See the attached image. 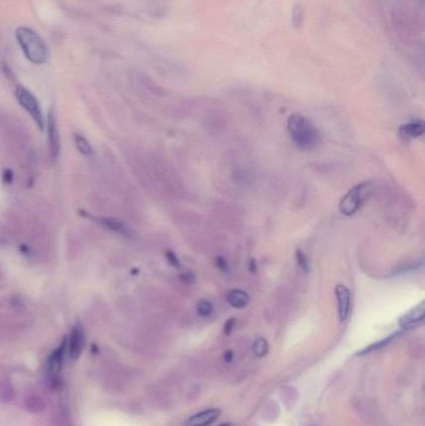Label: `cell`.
Segmentation results:
<instances>
[{
    "mask_svg": "<svg viewBox=\"0 0 425 426\" xmlns=\"http://www.w3.org/2000/svg\"><path fill=\"white\" fill-rule=\"evenodd\" d=\"M235 324H236V319H235V318H231V319H228L227 321H226L225 329H224L225 334H230L231 331H232V329H233V326H235Z\"/></svg>",
    "mask_w": 425,
    "mask_h": 426,
    "instance_id": "cell-22",
    "label": "cell"
},
{
    "mask_svg": "<svg viewBox=\"0 0 425 426\" xmlns=\"http://www.w3.org/2000/svg\"><path fill=\"white\" fill-rule=\"evenodd\" d=\"M84 346H85V333L81 324H75L74 328L70 331L69 336L66 338V349L72 359H79L81 355Z\"/></svg>",
    "mask_w": 425,
    "mask_h": 426,
    "instance_id": "cell-5",
    "label": "cell"
},
{
    "mask_svg": "<svg viewBox=\"0 0 425 426\" xmlns=\"http://www.w3.org/2000/svg\"><path fill=\"white\" fill-rule=\"evenodd\" d=\"M425 131L424 122L423 121H411L408 124L401 125L399 127V133L400 136H403L404 138H416L423 136Z\"/></svg>",
    "mask_w": 425,
    "mask_h": 426,
    "instance_id": "cell-12",
    "label": "cell"
},
{
    "mask_svg": "<svg viewBox=\"0 0 425 426\" xmlns=\"http://www.w3.org/2000/svg\"><path fill=\"white\" fill-rule=\"evenodd\" d=\"M15 35L29 61L34 64H44L48 60V46L36 31L30 28L20 27L18 28Z\"/></svg>",
    "mask_w": 425,
    "mask_h": 426,
    "instance_id": "cell-2",
    "label": "cell"
},
{
    "mask_svg": "<svg viewBox=\"0 0 425 426\" xmlns=\"http://www.w3.org/2000/svg\"><path fill=\"white\" fill-rule=\"evenodd\" d=\"M15 98H17L18 103L20 104L26 110L29 115L33 117L35 124L38 125L39 129L43 131L45 129V121H44L43 111H41L40 104H39L38 99L28 90L24 86H18L15 89Z\"/></svg>",
    "mask_w": 425,
    "mask_h": 426,
    "instance_id": "cell-4",
    "label": "cell"
},
{
    "mask_svg": "<svg viewBox=\"0 0 425 426\" xmlns=\"http://www.w3.org/2000/svg\"><path fill=\"white\" fill-rule=\"evenodd\" d=\"M395 336H397V334H393V335L388 336V338L383 339V340L378 342V343H375V344H372V346H369L368 348H366V349H364V350H362V352H359V355H363V354H368V353H371V352H374V350H378V349H380V348H384L385 346H388V344H389V343H390V342H392V340H393V339H394V338H395Z\"/></svg>",
    "mask_w": 425,
    "mask_h": 426,
    "instance_id": "cell-16",
    "label": "cell"
},
{
    "mask_svg": "<svg viewBox=\"0 0 425 426\" xmlns=\"http://www.w3.org/2000/svg\"><path fill=\"white\" fill-rule=\"evenodd\" d=\"M371 192V184L362 182L357 186L351 187L348 193H345L339 203V211L344 216H353L359 211V208L364 205L367 197Z\"/></svg>",
    "mask_w": 425,
    "mask_h": 426,
    "instance_id": "cell-3",
    "label": "cell"
},
{
    "mask_svg": "<svg viewBox=\"0 0 425 426\" xmlns=\"http://www.w3.org/2000/svg\"><path fill=\"white\" fill-rule=\"evenodd\" d=\"M3 181L7 185L12 184L13 182V172L10 169H5L4 174H3Z\"/></svg>",
    "mask_w": 425,
    "mask_h": 426,
    "instance_id": "cell-23",
    "label": "cell"
},
{
    "mask_svg": "<svg viewBox=\"0 0 425 426\" xmlns=\"http://www.w3.org/2000/svg\"><path fill=\"white\" fill-rule=\"evenodd\" d=\"M48 141H49V150L52 160H56L60 153V135L57 130L56 119H55L54 112L50 111L48 116Z\"/></svg>",
    "mask_w": 425,
    "mask_h": 426,
    "instance_id": "cell-9",
    "label": "cell"
},
{
    "mask_svg": "<svg viewBox=\"0 0 425 426\" xmlns=\"http://www.w3.org/2000/svg\"><path fill=\"white\" fill-rule=\"evenodd\" d=\"M256 261L254 260H251L250 261V272L251 273H256L257 272V265H256Z\"/></svg>",
    "mask_w": 425,
    "mask_h": 426,
    "instance_id": "cell-24",
    "label": "cell"
},
{
    "mask_svg": "<svg viewBox=\"0 0 425 426\" xmlns=\"http://www.w3.org/2000/svg\"><path fill=\"white\" fill-rule=\"evenodd\" d=\"M101 224L104 227H106L107 229L112 232H116L119 234H125L127 232V228L121 221H117L115 218H101L100 219Z\"/></svg>",
    "mask_w": 425,
    "mask_h": 426,
    "instance_id": "cell-14",
    "label": "cell"
},
{
    "mask_svg": "<svg viewBox=\"0 0 425 426\" xmlns=\"http://www.w3.org/2000/svg\"><path fill=\"white\" fill-rule=\"evenodd\" d=\"M66 352V338H65L62 343L51 353L48 359V363H46V369H48V374L50 379H56L57 375L61 372Z\"/></svg>",
    "mask_w": 425,
    "mask_h": 426,
    "instance_id": "cell-6",
    "label": "cell"
},
{
    "mask_svg": "<svg viewBox=\"0 0 425 426\" xmlns=\"http://www.w3.org/2000/svg\"><path fill=\"white\" fill-rule=\"evenodd\" d=\"M296 262H297L298 267H300V268L304 272V273H308L309 269H311L308 257H307L306 253L302 252L301 249L296 250Z\"/></svg>",
    "mask_w": 425,
    "mask_h": 426,
    "instance_id": "cell-18",
    "label": "cell"
},
{
    "mask_svg": "<svg viewBox=\"0 0 425 426\" xmlns=\"http://www.w3.org/2000/svg\"><path fill=\"white\" fill-rule=\"evenodd\" d=\"M74 142H75L76 148H78V151L81 153V155L91 156L94 153V150H93V147H91L90 142H89V141L86 140L84 136L79 135V133H75V135H74Z\"/></svg>",
    "mask_w": 425,
    "mask_h": 426,
    "instance_id": "cell-13",
    "label": "cell"
},
{
    "mask_svg": "<svg viewBox=\"0 0 425 426\" xmlns=\"http://www.w3.org/2000/svg\"><path fill=\"white\" fill-rule=\"evenodd\" d=\"M220 414H221V410L219 409H208L206 411H201L198 414L192 415L186 421L185 426H208L214 421H216Z\"/></svg>",
    "mask_w": 425,
    "mask_h": 426,
    "instance_id": "cell-10",
    "label": "cell"
},
{
    "mask_svg": "<svg viewBox=\"0 0 425 426\" xmlns=\"http://www.w3.org/2000/svg\"><path fill=\"white\" fill-rule=\"evenodd\" d=\"M287 129L293 142L302 150H313L321 142V135H319L316 126L312 124L311 120L300 114L290 116Z\"/></svg>",
    "mask_w": 425,
    "mask_h": 426,
    "instance_id": "cell-1",
    "label": "cell"
},
{
    "mask_svg": "<svg viewBox=\"0 0 425 426\" xmlns=\"http://www.w3.org/2000/svg\"><path fill=\"white\" fill-rule=\"evenodd\" d=\"M216 266L217 268H219L221 272H224V273H230V266H228L227 260L224 257H221V255L216 258Z\"/></svg>",
    "mask_w": 425,
    "mask_h": 426,
    "instance_id": "cell-20",
    "label": "cell"
},
{
    "mask_svg": "<svg viewBox=\"0 0 425 426\" xmlns=\"http://www.w3.org/2000/svg\"><path fill=\"white\" fill-rule=\"evenodd\" d=\"M220 426H231L230 424H224V425H220Z\"/></svg>",
    "mask_w": 425,
    "mask_h": 426,
    "instance_id": "cell-25",
    "label": "cell"
},
{
    "mask_svg": "<svg viewBox=\"0 0 425 426\" xmlns=\"http://www.w3.org/2000/svg\"><path fill=\"white\" fill-rule=\"evenodd\" d=\"M335 298L338 302V315L340 321H345L349 317L351 308V294L350 291L343 284H338L335 287Z\"/></svg>",
    "mask_w": 425,
    "mask_h": 426,
    "instance_id": "cell-7",
    "label": "cell"
},
{
    "mask_svg": "<svg viewBox=\"0 0 425 426\" xmlns=\"http://www.w3.org/2000/svg\"><path fill=\"white\" fill-rule=\"evenodd\" d=\"M253 352L257 358H263L268 353V343L264 338L256 339L253 343Z\"/></svg>",
    "mask_w": 425,
    "mask_h": 426,
    "instance_id": "cell-15",
    "label": "cell"
},
{
    "mask_svg": "<svg viewBox=\"0 0 425 426\" xmlns=\"http://www.w3.org/2000/svg\"><path fill=\"white\" fill-rule=\"evenodd\" d=\"M226 300L231 307L236 308V309H242V308L247 307L248 303H250V295L242 289H231L226 294Z\"/></svg>",
    "mask_w": 425,
    "mask_h": 426,
    "instance_id": "cell-11",
    "label": "cell"
},
{
    "mask_svg": "<svg viewBox=\"0 0 425 426\" xmlns=\"http://www.w3.org/2000/svg\"><path fill=\"white\" fill-rule=\"evenodd\" d=\"M425 317V304L424 302L419 303L416 307L411 308L409 312H406L405 314H403L399 318V325L405 330L408 329H413L415 326L420 325L424 321Z\"/></svg>",
    "mask_w": 425,
    "mask_h": 426,
    "instance_id": "cell-8",
    "label": "cell"
},
{
    "mask_svg": "<svg viewBox=\"0 0 425 426\" xmlns=\"http://www.w3.org/2000/svg\"><path fill=\"white\" fill-rule=\"evenodd\" d=\"M196 310H197V313L201 317H209V315L214 313V305H212V303H209L208 300H200V302L197 303Z\"/></svg>",
    "mask_w": 425,
    "mask_h": 426,
    "instance_id": "cell-17",
    "label": "cell"
},
{
    "mask_svg": "<svg viewBox=\"0 0 425 426\" xmlns=\"http://www.w3.org/2000/svg\"><path fill=\"white\" fill-rule=\"evenodd\" d=\"M165 255H166L167 262H169L172 267H175V268H178V267L181 266L180 260H178V257L176 255V253L172 252V250H167L166 254H165Z\"/></svg>",
    "mask_w": 425,
    "mask_h": 426,
    "instance_id": "cell-19",
    "label": "cell"
},
{
    "mask_svg": "<svg viewBox=\"0 0 425 426\" xmlns=\"http://www.w3.org/2000/svg\"><path fill=\"white\" fill-rule=\"evenodd\" d=\"M180 279L183 282V283L192 284L193 282H195L196 276H195V273H193V272H186V273L181 274Z\"/></svg>",
    "mask_w": 425,
    "mask_h": 426,
    "instance_id": "cell-21",
    "label": "cell"
}]
</instances>
